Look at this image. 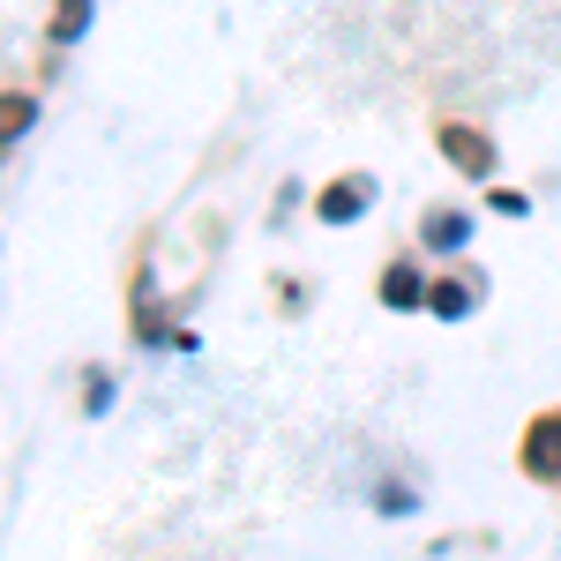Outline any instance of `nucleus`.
Wrapping results in <instances>:
<instances>
[{"label": "nucleus", "mask_w": 561, "mask_h": 561, "mask_svg": "<svg viewBox=\"0 0 561 561\" xmlns=\"http://www.w3.org/2000/svg\"><path fill=\"white\" fill-rule=\"evenodd\" d=\"M434 150H442L465 180H494V142H486L479 128H465V121H442V128H434Z\"/></svg>", "instance_id": "1"}, {"label": "nucleus", "mask_w": 561, "mask_h": 561, "mask_svg": "<svg viewBox=\"0 0 561 561\" xmlns=\"http://www.w3.org/2000/svg\"><path fill=\"white\" fill-rule=\"evenodd\" d=\"M367 203H375V180L345 173V180H330V187L314 195V217H322V225H352V217H367Z\"/></svg>", "instance_id": "2"}, {"label": "nucleus", "mask_w": 561, "mask_h": 561, "mask_svg": "<svg viewBox=\"0 0 561 561\" xmlns=\"http://www.w3.org/2000/svg\"><path fill=\"white\" fill-rule=\"evenodd\" d=\"M524 472L531 479H561V412L524 427Z\"/></svg>", "instance_id": "3"}, {"label": "nucleus", "mask_w": 561, "mask_h": 561, "mask_svg": "<svg viewBox=\"0 0 561 561\" xmlns=\"http://www.w3.org/2000/svg\"><path fill=\"white\" fill-rule=\"evenodd\" d=\"M479 307V277H434L427 285V314H442V322H465Z\"/></svg>", "instance_id": "4"}, {"label": "nucleus", "mask_w": 561, "mask_h": 561, "mask_svg": "<svg viewBox=\"0 0 561 561\" xmlns=\"http://www.w3.org/2000/svg\"><path fill=\"white\" fill-rule=\"evenodd\" d=\"M427 285H434V277H420L412 262H389V270H382V307L412 314V307H427Z\"/></svg>", "instance_id": "5"}, {"label": "nucleus", "mask_w": 561, "mask_h": 561, "mask_svg": "<svg viewBox=\"0 0 561 561\" xmlns=\"http://www.w3.org/2000/svg\"><path fill=\"white\" fill-rule=\"evenodd\" d=\"M420 232H427V248L457 255V248L472 240V217H465V210H427V225H420Z\"/></svg>", "instance_id": "6"}, {"label": "nucleus", "mask_w": 561, "mask_h": 561, "mask_svg": "<svg viewBox=\"0 0 561 561\" xmlns=\"http://www.w3.org/2000/svg\"><path fill=\"white\" fill-rule=\"evenodd\" d=\"M31 121H38V105H31L23 90H0V142H15V135H31Z\"/></svg>", "instance_id": "7"}, {"label": "nucleus", "mask_w": 561, "mask_h": 561, "mask_svg": "<svg viewBox=\"0 0 561 561\" xmlns=\"http://www.w3.org/2000/svg\"><path fill=\"white\" fill-rule=\"evenodd\" d=\"M90 31V0H60L53 8V45H76Z\"/></svg>", "instance_id": "8"}, {"label": "nucleus", "mask_w": 561, "mask_h": 561, "mask_svg": "<svg viewBox=\"0 0 561 561\" xmlns=\"http://www.w3.org/2000/svg\"><path fill=\"white\" fill-rule=\"evenodd\" d=\"M494 210H502V217H524V210H531V203H524L517 187H494Z\"/></svg>", "instance_id": "9"}]
</instances>
